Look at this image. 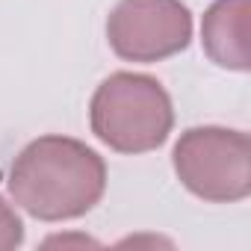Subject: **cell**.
Masks as SVG:
<instances>
[{"label":"cell","instance_id":"cell-5","mask_svg":"<svg viewBox=\"0 0 251 251\" xmlns=\"http://www.w3.org/2000/svg\"><path fill=\"white\" fill-rule=\"evenodd\" d=\"M248 18L251 0H216L201 21V45L213 65L248 71Z\"/></svg>","mask_w":251,"mask_h":251},{"label":"cell","instance_id":"cell-3","mask_svg":"<svg viewBox=\"0 0 251 251\" xmlns=\"http://www.w3.org/2000/svg\"><path fill=\"white\" fill-rule=\"evenodd\" d=\"M172 166L201 201L236 204L251 195V139L242 130L219 124L189 127L172 151Z\"/></svg>","mask_w":251,"mask_h":251},{"label":"cell","instance_id":"cell-2","mask_svg":"<svg viewBox=\"0 0 251 251\" xmlns=\"http://www.w3.org/2000/svg\"><path fill=\"white\" fill-rule=\"evenodd\" d=\"M92 133L118 154H148L166 145L175 127V106L157 77L115 71L92 95Z\"/></svg>","mask_w":251,"mask_h":251},{"label":"cell","instance_id":"cell-6","mask_svg":"<svg viewBox=\"0 0 251 251\" xmlns=\"http://www.w3.org/2000/svg\"><path fill=\"white\" fill-rule=\"evenodd\" d=\"M24 242V222L15 207L0 195V251H12Z\"/></svg>","mask_w":251,"mask_h":251},{"label":"cell","instance_id":"cell-4","mask_svg":"<svg viewBox=\"0 0 251 251\" xmlns=\"http://www.w3.org/2000/svg\"><path fill=\"white\" fill-rule=\"evenodd\" d=\"M106 42L127 62H163L192 42V12L183 0H118L106 18Z\"/></svg>","mask_w":251,"mask_h":251},{"label":"cell","instance_id":"cell-1","mask_svg":"<svg viewBox=\"0 0 251 251\" xmlns=\"http://www.w3.org/2000/svg\"><path fill=\"white\" fill-rule=\"evenodd\" d=\"M106 192L103 157L71 136L33 139L9 169V195L42 222H71L100 204Z\"/></svg>","mask_w":251,"mask_h":251}]
</instances>
